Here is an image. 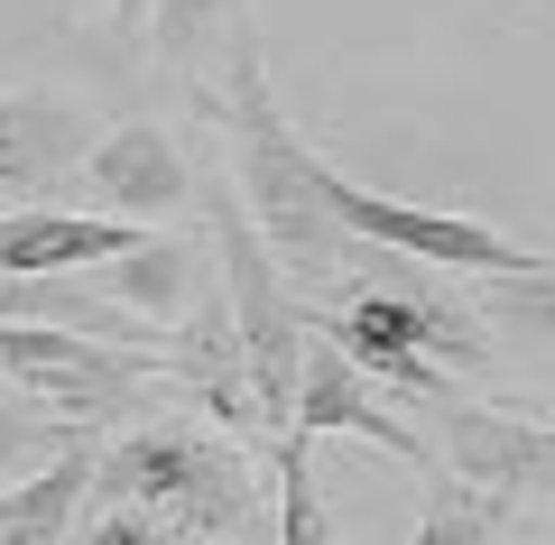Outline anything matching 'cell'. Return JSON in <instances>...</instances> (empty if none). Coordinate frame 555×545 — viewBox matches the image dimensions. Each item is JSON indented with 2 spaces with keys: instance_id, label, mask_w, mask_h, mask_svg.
Wrapping results in <instances>:
<instances>
[{
  "instance_id": "obj_11",
  "label": "cell",
  "mask_w": 555,
  "mask_h": 545,
  "mask_svg": "<svg viewBox=\"0 0 555 545\" xmlns=\"http://www.w3.org/2000/svg\"><path fill=\"white\" fill-rule=\"evenodd\" d=\"M269 471H278V545H352V536L334 527V508H324V490H315V463H306V434L269 444Z\"/></svg>"
},
{
  "instance_id": "obj_10",
  "label": "cell",
  "mask_w": 555,
  "mask_h": 545,
  "mask_svg": "<svg viewBox=\"0 0 555 545\" xmlns=\"http://www.w3.org/2000/svg\"><path fill=\"white\" fill-rule=\"evenodd\" d=\"M473 314L509 351H555V259H546V269H528V277H481Z\"/></svg>"
},
{
  "instance_id": "obj_14",
  "label": "cell",
  "mask_w": 555,
  "mask_h": 545,
  "mask_svg": "<svg viewBox=\"0 0 555 545\" xmlns=\"http://www.w3.org/2000/svg\"><path fill=\"white\" fill-rule=\"evenodd\" d=\"M56 10H112V20H120V28H130V20H139V28H149V0H56Z\"/></svg>"
},
{
  "instance_id": "obj_12",
  "label": "cell",
  "mask_w": 555,
  "mask_h": 545,
  "mask_svg": "<svg viewBox=\"0 0 555 545\" xmlns=\"http://www.w3.org/2000/svg\"><path fill=\"white\" fill-rule=\"evenodd\" d=\"M75 444H112V434H93V426H75V416H47L38 398H20V389H0V471H20V463H65Z\"/></svg>"
},
{
  "instance_id": "obj_16",
  "label": "cell",
  "mask_w": 555,
  "mask_h": 545,
  "mask_svg": "<svg viewBox=\"0 0 555 545\" xmlns=\"http://www.w3.org/2000/svg\"><path fill=\"white\" fill-rule=\"evenodd\" d=\"M500 545H528V536H500Z\"/></svg>"
},
{
  "instance_id": "obj_3",
  "label": "cell",
  "mask_w": 555,
  "mask_h": 545,
  "mask_svg": "<svg viewBox=\"0 0 555 545\" xmlns=\"http://www.w3.org/2000/svg\"><path fill=\"white\" fill-rule=\"evenodd\" d=\"M436 471L463 481L473 499H491L500 518L555 490V416H528V407H491V398L454 389L436 407Z\"/></svg>"
},
{
  "instance_id": "obj_9",
  "label": "cell",
  "mask_w": 555,
  "mask_h": 545,
  "mask_svg": "<svg viewBox=\"0 0 555 545\" xmlns=\"http://www.w3.org/2000/svg\"><path fill=\"white\" fill-rule=\"evenodd\" d=\"M241 0H149V47H158V65L167 75H185L204 93L214 83V65L232 56V38H241Z\"/></svg>"
},
{
  "instance_id": "obj_6",
  "label": "cell",
  "mask_w": 555,
  "mask_h": 545,
  "mask_svg": "<svg viewBox=\"0 0 555 545\" xmlns=\"http://www.w3.org/2000/svg\"><path fill=\"white\" fill-rule=\"evenodd\" d=\"M139 222L83 213V204H28V213H0V269L10 277H102L139 250Z\"/></svg>"
},
{
  "instance_id": "obj_8",
  "label": "cell",
  "mask_w": 555,
  "mask_h": 545,
  "mask_svg": "<svg viewBox=\"0 0 555 545\" xmlns=\"http://www.w3.org/2000/svg\"><path fill=\"white\" fill-rule=\"evenodd\" d=\"M93 471H102V444H75L65 463L28 471V481L0 490V545H65L93 499Z\"/></svg>"
},
{
  "instance_id": "obj_17",
  "label": "cell",
  "mask_w": 555,
  "mask_h": 545,
  "mask_svg": "<svg viewBox=\"0 0 555 545\" xmlns=\"http://www.w3.org/2000/svg\"><path fill=\"white\" fill-rule=\"evenodd\" d=\"M546 545H555V527H546Z\"/></svg>"
},
{
  "instance_id": "obj_15",
  "label": "cell",
  "mask_w": 555,
  "mask_h": 545,
  "mask_svg": "<svg viewBox=\"0 0 555 545\" xmlns=\"http://www.w3.org/2000/svg\"><path fill=\"white\" fill-rule=\"evenodd\" d=\"M528 416H555V371H546V389H537V398H528Z\"/></svg>"
},
{
  "instance_id": "obj_5",
  "label": "cell",
  "mask_w": 555,
  "mask_h": 545,
  "mask_svg": "<svg viewBox=\"0 0 555 545\" xmlns=\"http://www.w3.org/2000/svg\"><path fill=\"white\" fill-rule=\"evenodd\" d=\"M102 148V120L83 93L56 83H0V213H28V195L83 176V157Z\"/></svg>"
},
{
  "instance_id": "obj_13",
  "label": "cell",
  "mask_w": 555,
  "mask_h": 545,
  "mask_svg": "<svg viewBox=\"0 0 555 545\" xmlns=\"http://www.w3.org/2000/svg\"><path fill=\"white\" fill-rule=\"evenodd\" d=\"M500 536H509V518H500L491 499H473L463 481H444V471H436V481H426V508H416V536H408V545H500Z\"/></svg>"
},
{
  "instance_id": "obj_7",
  "label": "cell",
  "mask_w": 555,
  "mask_h": 545,
  "mask_svg": "<svg viewBox=\"0 0 555 545\" xmlns=\"http://www.w3.org/2000/svg\"><path fill=\"white\" fill-rule=\"evenodd\" d=\"M297 434L315 444V434H361V444H379L389 463H416L426 471V434L408 426V416L389 407V398L371 389V379L343 361L334 342H306V389H297Z\"/></svg>"
},
{
  "instance_id": "obj_1",
  "label": "cell",
  "mask_w": 555,
  "mask_h": 545,
  "mask_svg": "<svg viewBox=\"0 0 555 545\" xmlns=\"http://www.w3.org/2000/svg\"><path fill=\"white\" fill-rule=\"evenodd\" d=\"M93 499L149 508V518H167L185 545H222L241 518H250V463H241V444H222L214 426L158 416V426L112 434V444H102Z\"/></svg>"
},
{
  "instance_id": "obj_2",
  "label": "cell",
  "mask_w": 555,
  "mask_h": 545,
  "mask_svg": "<svg viewBox=\"0 0 555 545\" xmlns=\"http://www.w3.org/2000/svg\"><path fill=\"white\" fill-rule=\"evenodd\" d=\"M315 195H324V213H334L343 232L361 241V250H379V259H416V269L463 277V287L546 269V250L509 241L500 222H481V213H444V204H408V195H371V185H352L343 167H315Z\"/></svg>"
},
{
  "instance_id": "obj_4",
  "label": "cell",
  "mask_w": 555,
  "mask_h": 545,
  "mask_svg": "<svg viewBox=\"0 0 555 545\" xmlns=\"http://www.w3.org/2000/svg\"><path fill=\"white\" fill-rule=\"evenodd\" d=\"M83 213H112V222H177L185 204H195V157L177 148V130L167 120H149V112H130V120H112L102 130V148L83 157Z\"/></svg>"
}]
</instances>
